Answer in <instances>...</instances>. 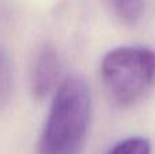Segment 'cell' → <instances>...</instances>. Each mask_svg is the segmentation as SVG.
<instances>
[{
	"mask_svg": "<svg viewBox=\"0 0 155 154\" xmlns=\"http://www.w3.org/2000/svg\"><path fill=\"white\" fill-rule=\"evenodd\" d=\"M91 112L90 89L83 78L70 75L56 95L38 143V154H80Z\"/></svg>",
	"mask_w": 155,
	"mask_h": 154,
	"instance_id": "1",
	"label": "cell"
},
{
	"mask_svg": "<svg viewBox=\"0 0 155 154\" xmlns=\"http://www.w3.org/2000/svg\"><path fill=\"white\" fill-rule=\"evenodd\" d=\"M101 78L117 105H134L155 85V52L142 46L112 49L102 59Z\"/></svg>",
	"mask_w": 155,
	"mask_h": 154,
	"instance_id": "2",
	"label": "cell"
},
{
	"mask_svg": "<svg viewBox=\"0 0 155 154\" xmlns=\"http://www.w3.org/2000/svg\"><path fill=\"white\" fill-rule=\"evenodd\" d=\"M60 75V60L57 51L46 44L40 49L34 62L31 76L33 95L37 100H42L56 86V82Z\"/></svg>",
	"mask_w": 155,
	"mask_h": 154,
	"instance_id": "3",
	"label": "cell"
},
{
	"mask_svg": "<svg viewBox=\"0 0 155 154\" xmlns=\"http://www.w3.org/2000/svg\"><path fill=\"white\" fill-rule=\"evenodd\" d=\"M12 94V71L7 53L0 45V109L10 104Z\"/></svg>",
	"mask_w": 155,
	"mask_h": 154,
	"instance_id": "4",
	"label": "cell"
},
{
	"mask_svg": "<svg viewBox=\"0 0 155 154\" xmlns=\"http://www.w3.org/2000/svg\"><path fill=\"white\" fill-rule=\"evenodd\" d=\"M118 18L127 25H135L140 21L144 11V0H113Z\"/></svg>",
	"mask_w": 155,
	"mask_h": 154,
	"instance_id": "5",
	"label": "cell"
},
{
	"mask_svg": "<svg viewBox=\"0 0 155 154\" xmlns=\"http://www.w3.org/2000/svg\"><path fill=\"white\" fill-rule=\"evenodd\" d=\"M109 154H151V143L143 136H134L117 143Z\"/></svg>",
	"mask_w": 155,
	"mask_h": 154,
	"instance_id": "6",
	"label": "cell"
}]
</instances>
